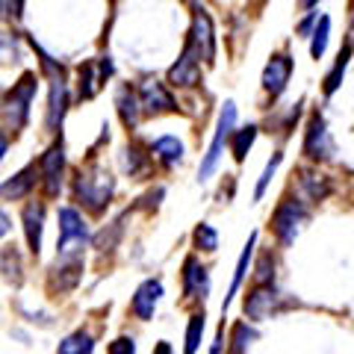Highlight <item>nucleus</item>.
I'll use <instances>...</instances> for the list:
<instances>
[{
  "label": "nucleus",
  "mask_w": 354,
  "mask_h": 354,
  "mask_svg": "<svg viewBox=\"0 0 354 354\" xmlns=\"http://www.w3.org/2000/svg\"><path fill=\"white\" fill-rule=\"evenodd\" d=\"M113 192H115V180L104 169H88L74 177V198L88 209H104Z\"/></svg>",
  "instance_id": "f257e3e1"
},
{
  "label": "nucleus",
  "mask_w": 354,
  "mask_h": 354,
  "mask_svg": "<svg viewBox=\"0 0 354 354\" xmlns=\"http://www.w3.org/2000/svg\"><path fill=\"white\" fill-rule=\"evenodd\" d=\"M88 242V225L74 207L59 209V242H57V257L59 260H77Z\"/></svg>",
  "instance_id": "f03ea898"
},
{
  "label": "nucleus",
  "mask_w": 354,
  "mask_h": 354,
  "mask_svg": "<svg viewBox=\"0 0 354 354\" xmlns=\"http://www.w3.org/2000/svg\"><path fill=\"white\" fill-rule=\"evenodd\" d=\"M36 88H39V77L36 74H24L21 80L12 86V92L6 95V104H3V118L12 130H21L27 124V115H30V104L36 97Z\"/></svg>",
  "instance_id": "7ed1b4c3"
},
{
  "label": "nucleus",
  "mask_w": 354,
  "mask_h": 354,
  "mask_svg": "<svg viewBox=\"0 0 354 354\" xmlns=\"http://www.w3.org/2000/svg\"><path fill=\"white\" fill-rule=\"evenodd\" d=\"M234 124H236V104L227 101L225 109H221V115H218L216 136H213V142H209V151H207V157L201 162V169H198V180H207V177H213L216 165L221 160V148H225V142L230 139V133H234Z\"/></svg>",
  "instance_id": "20e7f679"
},
{
  "label": "nucleus",
  "mask_w": 354,
  "mask_h": 354,
  "mask_svg": "<svg viewBox=\"0 0 354 354\" xmlns=\"http://www.w3.org/2000/svg\"><path fill=\"white\" fill-rule=\"evenodd\" d=\"M307 221V209L298 201H283L272 216V230L278 234L281 245H292L295 236L301 234V225Z\"/></svg>",
  "instance_id": "39448f33"
},
{
  "label": "nucleus",
  "mask_w": 354,
  "mask_h": 354,
  "mask_svg": "<svg viewBox=\"0 0 354 354\" xmlns=\"http://www.w3.org/2000/svg\"><path fill=\"white\" fill-rule=\"evenodd\" d=\"M189 48L195 50L198 62H213L216 59V30H213V21L204 9H195V18H192V30H189Z\"/></svg>",
  "instance_id": "423d86ee"
},
{
  "label": "nucleus",
  "mask_w": 354,
  "mask_h": 354,
  "mask_svg": "<svg viewBox=\"0 0 354 354\" xmlns=\"http://www.w3.org/2000/svg\"><path fill=\"white\" fill-rule=\"evenodd\" d=\"M304 153L310 160H330V153H334V142H330V133H328V124H325L322 113H313L310 121H307Z\"/></svg>",
  "instance_id": "0eeeda50"
},
{
  "label": "nucleus",
  "mask_w": 354,
  "mask_h": 354,
  "mask_svg": "<svg viewBox=\"0 0 354 354\" xmlns=\"http://www.w3.org/2000/svg\"><path fill=\"white\" fill-rule=\"evenodd\" d=\"M62 171H65V148H62V142H57V145H50L44 151V157L39 160V174H41V183H44V192L48 195H59Z\"/></svg>",
  "instance_id": "6e6552de"
},
{
  "label": "nucleus",
  "mask_w": 354,
  "mask_h": 354,
  "mask_svg": "<svg viewBox=\"0 0 354 354\" xmlns=\"http://www.w3.org/2000/svg\"><path fill=\"white\" fill-rule=\"evenodd\" d=\"M139 106L145 109L148 115H157V113H171V109H177L171 92L165 88L160 80H153V77H148V80H142L139 86Z\"/></svg>",
  "instance_id": "1a4fd4ad"
},
{
  "label": "nucleus",
  "mask_w": 354,
  "mask_h": 354,
  "mask_svg": "<svg viewBox=\"0 0 354 354\" xmlns=\"http://www.w3.org/2000/svg\"><path fill=\"white\" fill-rule=\"evenodd\" d=\"M290 74H292V59L290 53H274V57L269 59V65H266L263 71V88L269 92L272 97L283 95L286 83H290Z\"/></svg>",
  "instance_id": "9d476101"
},
{
  "label": "nucleus",
  "mask_w": 354,
  "mask_h": 354,
  "mask_svg": "<svg viewBox=\"0 0 354 354\" xmlns=\"http://www.w3.org/2000/svg\"><path fill=\"white\" fill-rule=\"evenodd\" d=\"M169 80H171L174 86H180V88H192V86H198V80H201V62H198L195 50L189 48V44L183 48L180 59L171 65Z\"/></svg>",
  "instance_id": "9b49d317"
},
{
  "label": "nucleus",
  "mask_w": 354,
  "mask_h": 354,
  "mask_svg": "<svg viewBox=\"0 0 354 354\" xmlns=\"http://www.w3.org/2000/svg\"><path fill=\"white\" fill-rule=\"evenodd\" d=\"M160 298H162V281L148 278V281L136 290V295H133L130 310L142 319V322H148V319L153 316V310H157V304H160Z\"/></svg>",
  "instance_id": "f8f14e48"
},
{
  "label": "nucleus",
  "mask_w": 354,
  "mask_h": 354,
  "mask_svg": "<svg viewBox=\"0 0 354 354\" xmlns=\"http://www.w3.org/2000/svg\"><path fill=\"white\" fill-rule=\"evenodd\" d=\"M39 180V165L30 162L27 169H21L12 180L0 183V198H6V201H21V198H27L32 192V186Z\"/></svg>",
  "instance_id": "ddd939ff"
},
{
  "label": "nucleus",
  "mask_w": 354,
  "mask_h": 354,
  "mask_svg": "<svg viewBox=\"0 0 354 354\" xmlns=\"http://www.w3.org/2000/svg\"><path fill=\"white\" fill-rule=\"evenodd\" d=\"M109 74H113V62H109V57H104L101 62H97V68H95V62L80 65V97H86V101L95 97V92L101 88V83Z\"/></svg>",
  "instance_id": "4468645a"
},
{
  "label": "nucleus",
  "mask_w": 354,
  "mask_h": 354,
  "mask_svg": "<svg viewBox=\"0 0 354 354\" xmlns=\"http://www.w3.org/2000/svg\"><path fill=\"white\" fill-rule=\"evenodd\" d=\"M41 230H44V204H27L24 207V236H27V245L30 254L39 257L41 254Z\"/></svg>",
  "instance_id": "2eb2a0df"
},
{
  "label": "nucleus",
  "mask_w": 354,
  "mask_h": 354,
  "mask_svg": "<svg viewBox=\"0 0 354 354\" xmlns=\"http://www.w3.org/2000/svg\"><path fill=\"white\" fill-rule=\"evenodd\" d=\"M278 307H281V298L272 286H257V290L245 298V313L251 319H266V316H272Z\"/></svg>",
  "instance_id": "dca6fc26"
},
{
  "label": "nucleus",
  "mask_w": 354,
  "mask_h": 354,
  "mask_svg": "<svg viewBox=\"0 0 354 354\" xmlns=\"http://www.w3.org/2000/svg\"><path fill=\"white\" fill-rule=\"evenodd\" d=\"M183 292L189 298H207L209 292V274L204 266H198V260H186L183 266Z\"/></svg>",
  "instance_id": "f3484780"
},
{
  "label": "nucleus",
  "mask_w": 354,
  "mask_h": 354,
  "mask_svg": "<svg viewBox=\"0 0 354 354\" xmlns=\"http://www.w3.org/2000/svg\"><path fill=\"white\" fill-rule=\"evenodd\" d=\"M68 109V86H65L62 74L50 83V104H48V130H57Z\"/></svg>",
  "instance_id": "a211bd4d"
},
{
  "label": "nucleus",
  "mask_w": 354,
  "mask_h": 354,
  "mask_svg": "<svg viewBox=\"0 0 354 354\" xmlns=\"http://www.w3.org/2000/svg\"><path fill=\"white\" fill-rule=\"evenodd\" d=\"M254 245H257V234H251L248 242H245V248H242L239 254V263H236V272H234V283H230V292L225 295V304H221V313L230 307V298H234L239 292V286H242V278H245V272H248V263L254 257Z\"/></svg>",
  "instance_id": "6ab92c4d"
},
{
  "label": "nucleus",
  "mask_w": 354,
  "mask_h": 354,
  "mask_svg": "<svg viewBox=\"0 0 354 354\" xmlns=\"http://www.w3.org/2000/svg\"><path fill=\"white\" fill-rule=\"evenodd\" d=\"M151 153L157 157L162 165H177L183 160V142L177 136H160L157 142L151 145Z\"/></svg>",
  "instance_id": "aec40b11"
},
{
  "label": "nucleus",
  "mask_w": 354,
  "mask_h": 354,
  "mask_svg": "<svg viewBox=\"0 0 354 354\" xmlns=\"http://www.w3.org/2000/svg\"><path fill=\"white\" fill-rule=\"evenodd\" d=\"M139 113H142V106H139V97L136 92H133L130 86H121V92H118V115L121 121H124V127H136L139 124Z\"/></svg>",
  "instance_id": "412c9836"
},
{
  "label": "nucleus",
  "mask_w": 354,
  "mask_h": 354,
  "mask_svg": "<svg viewBox=\"0 0 354 354\" xmlns=\"http://www.w3.org/2000/svg\"><path fill=\"white\" fill-rule=\"evenodd\" d=\"M57 354H95V339L86 330H77V334H68L59 342Z\"/></svg>",
  "instance_id": "4be33fe9"
},
{
  "label": "nucleus",
  "mask_w": 354,
  "mask_h": 354,
  "mask_svg": "<svg viewBox=\"0 0 354 354\" xmlns=\"http://www.w3.org/2000/svg\"><path fill=\"white\" fill-rule=\"evenodd\" d=\"M351 44H346V48L339 50V57H337V62H334V68H330V74L325 77V95H334L337 88H339V83H342V77H346V68H348V62H351Z\"/></svg>",
  "instance_id": "5701e85b"
},
{
  "label": "nucleus",
  "mask_w": 354,
  "mask_h": 354,
  "mask_svg": "<svg viewBox=\"0 0 354 354\" xmlns=\"http://www.w3.org/2000/svg\"><path fill=\"white\" fill-rule=\"evenodd\" d=\"M254 139H257V127H254V124L239 127V130L230 133V148H234V160H236V162L245 160V153L251 151Z\"/></svg>",
  "instance_id": "b1692460"
},
{
  "label": "nucleus",
  "mask_w": 354,
  "mask_h": 354,
  "mask_svg": "<svg viewBox=\"0 0 354 354\" xmlns=\"http://www.w3.org/2000/svg\"><path fill=\"white\" fill-rule=\"evenodd\" d=\"M53 272H59V274H53V286H57L59 292H68V290H74L77 286V281H80V272H83V263L80 260H71L68 266H57Z\"/></svg>",
  "instance_id": "393cba45"
},
{
  "label": "nucleus",
  "mask_w": 354,
  "mask_h": 354,
  "mask_svg": "<svg viewBox=\"0 0 354 354\" xmlns=\"http://www.w3.org/2000/svg\"><path fill=\"white\" fill-rule=\"evenodd\" d=\"M0 272H3L12 283H21V257H18L15 245H9V248L0 251Z\"/></svg>",
  "instance_id": "a878e982"
},
{
  "label": "nucleus",
  "mask_w": 354,
  "mask_h": 354,
  "mask_svg": "<svg viewBox=\"0 0 354 354\" xmlns=\"http://www.w3.org/2000/svg\"><path fill=\"white\" fill-rule=\"evenodd\" d=\"M328 36H330V18H319V24L313 30V41H310V57L322 59L328 50Z\"/></svg>",
  "instance_id": "bb28decb"
},
{
  "label": "nucleus",
  "mask_w": 354,
  "mask_h": 354,
  "mask_svg": "<svg viewBox=\"0 0 354 354\" xmlns=\"http://www.w3.org/2000/svg\"><path fill=\"white\" fill-rule=\"evenodd\" d=\"M301 189L313 198V201H322V198L330 192V186H328V180L322 174H310V171H304L301 174Z\"/></svg>",
  "instance_id": "cd10ccee"
},
{
  "label": "nucleus",
  "mask_w": 354,
  "mask_h": 354,
  "mask_svg": "<svg viewBox=\"0 0 354 354\" xmlns=\"http://www.w3.org/2000/svg\"><path fill=\"white\" fill-rule=\"evenodd\" d=\"M201 337H204V313H195L189 319V328H186V346H183V351L195 354L198 348H201Z\"/></svg>",
  "instance_id": "c85d7f7f"
},
{
  "label": "nucleus",
  "mask_w": 354,
  "mask_h": 354,
  "mask_svg": "<svg viewBox=\"0 0 354 354\" xmlns=\"http://www.w3.org/2000/svg\"><path fill=\"white\" fill-rule=\"evenodd\" d=\"M124 171H127L130 177L145 174V171H148V153H142V148L130 145V148L124 151Z\"/></svg>",
  "instance_id": "c756f323"
},
{
  "label": "nucleus",
  "mask_w": 354,
  "mask_h": 354,
  "mask_svg": "<svg viewBox=\"0 0 354 354\" xmlns=\"http://www.w3.org/2000/svg\"><path fill=\"white\" fill-rule=\"evenodd\" d=\"M121 221H124V216H118L113 225L104 227L101 234L95 236V248H101V251H113V248H115V242H118V236H121V227H124Z\"/></svg>",
  "instance_id": "7c9ffc66"
},
{
  "label": "nucleus",
  "mask_w": 354,
  "mask_h": 354,
  "mask_svg": "<svg viewBox=\"0 0 354 354\" xmlns=\"http://www.w3.org/2000/svg\"><path fill=\"white\" fill-rule=\"evenodd\" d=\"M281 162H283V153H274V157H272L269 162H266L263 177L257 180V189H254V198H257V201L266 195V189H269V183H272V177H274V171H278V165H281Z\"/></svg>",
  "instance_id": "2f4dec72"
},
{
  "label": "nucleus",
  "mask_w": 354,
  "mask_h": 354,
  "mask_svg": "<svg viewBox=\"0 0 354 354\" xmlns=\"http://www.w3.org/2000/svg\"><path fill=\"white\" fill-rule=\"evenodd\" d=\"M195 245L201 248V251H216L218 248V234L213 230V225H198L195 227Z\"/></svg>",
  "instance_id": "473e14b6"
},
{
  "label": "nucleus",
  "mask_w": 354,
  "mask_h": 354,
  "mask_svg": "<svg viewBox=\"0 0 354 354\" xmlns=\"http://www.w3.org/2000/svg\"><path fill=\"white\" fill-rule=\"evenodd\" d=\"M251 339H257V330L248 328V322H239L234 328V354H242L248 346H251Z\"/></svg>",
  "instance_id": "72a5a7b5"
},
{
  "label": "nucleus",
  "mask_w": 354,
  "mask_h": 354,
  "mask_svg": "<svg viewBox=\"0 0 354 354\" xmlns=\"http://www.w3.org/2000/svg\"><path fill=\"white\" fill-rule=\"evenodd\" d=\"M274 260H272V254H263L260 257V263H257V281L263 283V286H269V281L274 278Z\"/></svg>",
  "instance_id": "f704fd0d"
},
{
  "label": "nucleus",
  "mask_w": 354,
  "mask_h": 354,
  "mask_svg": "<svg viewBox=\"0 0 354 354\" xmlns=\"http://www.w3.org/2000/svg\"><path fill=\"white\" fill-rule=\"evenodd\" d=\"M109 354H136V342L133 337H118L109 342Z\"/></svg>",
  "instance_id": "c9c22d12"
},
{
  "label": "nucleus",
  "mask_w": 354,
  "mask_h": 354,
  "mask_svg": "<svg viewBox=\"0 0 354 354\" xmlns=\"http://www.w3.org/2000/svg\"><path fill=\"white\" fill-rule=\"evenodd\" d=\"M9 230H12V221H9V216L0 209V236H6Z\"/></svg>",
  "instance_id": "e433bc0d"
},
{
  "label": "nucleus",
  "mask_w": 354,
  "mask_h": 354,
  "mask_svg": "<svg viewBox=\"0 0 354 354\" xmlns=\"http://www.w3.org/2000/svg\"><path fill=\"white\" fill-rule=\"evenodd\" d=\"M21 6H24V0H9V15L21 18Z\"/></svg>",
  "instance_id": "4c0bfd02"
},
{
  "label": "nucleus",
  "mask_w": 354,
  "mask_h": 354,
  "mask_svg": "<svg viewBox=\"0 0 354 354\" xmlns=\"http://www.w3.org/2000/svg\"><path fill=\"white\" fill-rule=\"evenodd\" d=\"M221 346H225V330H218V337L213 342V348H209V354H221Z\"/></svg>",
  "instance_id": "58836bf2"
},
{
  "label": "nucleus",
  "mask_w": 354,
  "mask_h": 354,
  "mask_svg": "<svg viewBox=\"0 0 354 354\" xmlns=\"http://www.w3.org/2000/svg\"><path fill=\"white\" fill-rule=\"evenodd\" d=\"M153 354H171V346H169V342H157V348H153Z\"/></svg>",
  "instance_id": "ea45409f"
},
{
  "label": "nucleus",
  "mask_w": 354,
  "mask_h": 354,
  "mask_svg": "<svg viewBox=\"0 0 354 354\" xmlns=\"http://www.w3.org/2000/svg\"><path fill=\"white\" fill-rule=\"evenodd\" d=\"M6 151H9V139L3 136V133H0V160L6 157Z\"/></svg>",
  "instance_id": "a19ab883"
},
{
  "label": "nucleus",
  "mask_w": 354,
  "mask_h": 354,
  "mask_svg": "<svg viewBox=\"0 0 354 354\" xmlns=\"http://www.w3.org/2000/svg\"><path fill=\"white\" fill-rule=\"evenodd\" d=\"M319 3V0H298V6H301V9H313Z\"/></svg>",
  "instance_id": "79ce46f5"
},
{
  "label": "nucleus",
  "mask_w": 354,
  "mask_h": 354,
  "mask_svg": "<svg viewBox=\"0 0 354 354\" xmlns=\"http://www.w3.org/2000/svg\"><path fill=\"white\" fill-rule=\"evenodd\" d=\"M310 27H313V15H310V18H307V21H304V24H301V32H307V30H310Z\"/></svg>",
  "instance_id": "37998d69"
},
{
  "label": "nucleus",
  "mask_w": 354,
  "mask_h": 354,
  "mask_svg": "<svg viewBox=\"0 0 354 354\" xmlns=\"http://www.w3.org/2000/svg\"><path fill=\"white\" fill-rule=\"evenodd\" d=\"M351 39H354V6H351Z\"/></svg>",
  "instance_id": "c03bdc74"
}]
</instances>
